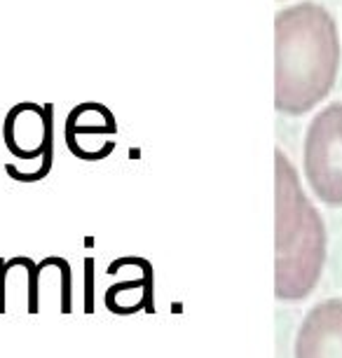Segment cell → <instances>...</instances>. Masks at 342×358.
<instances>
[{"instance_id": "cell-1", "label": "cell", "mask_w": 342, "mask_h": 358, "mask_svg": "<svg viewBox=\"0 0 342 358\" xmlns=\"http://www.w3.org/2000/svg\"><path fill=\"white\" fill-rule=\"evenodd\" d=\"M340 71V36L324 5L303 0L274 17V108L300 117L324 101Z\"/></svg>"}, {"instance_id": "cell-2", "label": "cell", "mask_w": 342, "mask_h": 358, "mask_svg": "<svg viewBox=\"0 0 342 358\" xmlns=\"http://www.w3.org/2000/svg\"><path fill=\"white\" fill-rule=\"evenodd\" d=\"M326 265V225L303 192L286 152L274 150V297L300 302L319 286Z\"/></svg>"}, {"instance_id": "cell-3", "label": "cell", "mask_w": 342, "mask_h": 358, "mask_svg": "<svg viewBox=\"0 0 342 358\" xmlns=\"http://www.w3.org/2000/svg\"><path fill=\"white\" fill-rule=\"evenodd\" d=\"M305 180L326 206H342V103L312 117L303 145Z\"/></svg>"}, {"instance_id": "cell-4", "label": "cell", "mask_w": 342, "mask_h": 358, "mask_svg": "<svg viewBox=\"0 0 342 358\" xmlns=\"http://www.w3.org/2000/svg\"><path fill=\"white\" fill-rule=\"evenodd\" d=\"M55 106L22 101L12 106L3 122L5 148L17 159H50L55 157Z\"/></svg>"}, {"instance_id": "cell-5", "label": "cell", "mask_w": 342, "mask_h": 358, "mask_svg": "<svg viewBox=\"0 0 342 358\" xmlns=\"http://www.w3.org/2000/svg\"><path fill=\"white\" fill-rule=\"evenodd\" d=\"M117 122L108 106L85 101L66 117L64 138L69 150L83 162H101L117 145Z\"/></svg>"}, {"instance_id": "cell-6", "label": "cell", "mask_w": 342, "mask_h": 358, "mask_svg": "<svg viewBox=\"0 0 342 358\" xmlns=\"http://www.w3.org/2000/svg\"><path fill=\"white\" fill-rule=\"evenodd\" d=\"M296 358H342V297H331L305 314L296 335Z\"/></svg>"}, {"instance_id": "cell-7", "label": "cell", "mask_w": 342, "mask_h": 358, "mask_svg": "<svg viewBox=\"0 0 342 358\" xmlns=\"http://www.w3.org/2000/svg\"><path fill=\"white\" fill-rule=\"evenodd\" d=\"M106 307L117 316H131L138 312H155V276L148 260L141 262L138 274L127 281L113 283L106 290Z\"/></svg>"}, {"instance_id": "cell-8", "label": "cell", "mask_w": 342, "mask_h": 358, "mask_svg": "<svg viewBox=\"0 0 342 358\" xmlns=\"http://www.w3.org/2000/svg\"><path fill=\"white\" fill-rule=\"evenodd\" d=\"M55 258V255H52ZM55 265L59 269V274H62V312L64 314H71V267H69V262H62V258H55Z\"/></svg>"}, {"instance_id": "cell-9", "label": "cell", "mask_w": 342, "mask_h": 358, "mask_svg": "<svg viewBox=\"0 0 342 358\" xmlns=\"http://www.w3.org/2000/svg\"><path fill=\"white\" fill-rule=\"evenodd\" d=\"M5 279H8V262L0 258V314H5Z\"/></svg>"}]
</instances>
